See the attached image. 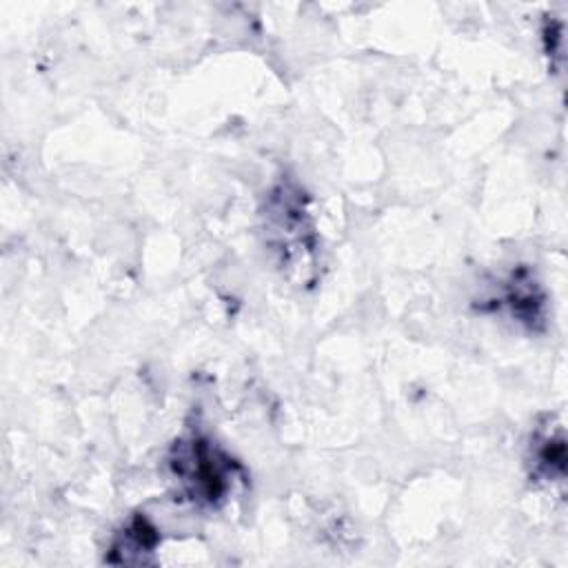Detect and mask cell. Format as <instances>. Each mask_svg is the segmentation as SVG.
Instances as JSON below:
<instances>
[{"instance_id": "5", "label": "cell", "mask_w": 568, "mask_h": 568, "mask_svg": "<svg viewBox=\"0 0 568 568\" xmlns=\"http://www.w3.org/2000/svg\"><path fill=\"white\" fill-rule=\"evenodd\" d=\"M532 477L544 481H561L566 475V439L561 428L541 430L530 446Z\"/></svg>"}, {"instance_id": "3", "label": "cell", "mask_w": 568, "mask_h": 568, "mask_svg": "<svg viewBox=\"0 0 568 568\" xmlns=\"http://www.w3.org/2000/svg\"><path fill=\"white\" fill-rule=\"evenodd\" d=\"M499 302L508 308L510 317L528 328H537L544 322L546 297L528 268L513 271V275L501 286Z\"/></svg>"}, {"instance_id": "2", "label": "cell", "mask_w": 568, "mask_h": 568, "mask_svg": "<svg viewBox=\"0 0 568 568\" xmlns=\"http://www.w3.org/2000/svg\"><path fill=\"white\" fill-rule=\"evenodd\" d=\"M166 464L180 495L197 508H220L235 481L244 479L242 466L202 433L175 439Z\"/></svg>"}, {"instance_id": "1", "label": "cell", "mask_w": 568, "mask_h": 568, "mask_svg": "<svg viewBox=\"0 0 568 568\" xmlns=\"http://www.w3.org/2000/svg\"><path fill=\"white\" fill-rule=\"evenodd\" d=\"M262 229L277 264L297 282H313L317 233L308 211V195L295 180L282 178L271 186L262 206Z\"/></svg>"}, {"instance_id": "4", "label": "cell", "mask_w": 568, "mask_h": 568, "mask_svg": "<svg viewBox=\"0 0 568 568\" xmlns=\"http://www.w3.org/2000/svg\"><path fill=\"white\" fill-rule=\"evenodd\" d=\"M160 544V530L146 515H133L113 537L106 561L144 564Z\"/></svg>"}]
</instances>
